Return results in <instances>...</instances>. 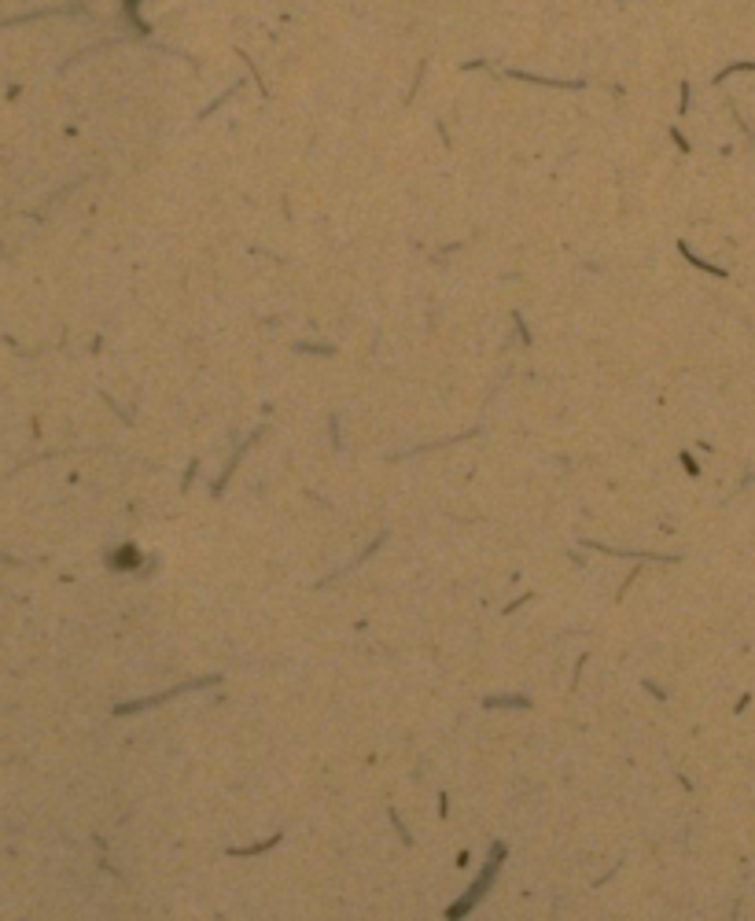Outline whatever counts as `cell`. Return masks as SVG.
I'll return each mask as SVG.
<instances>
[{
  "label": "cell",
  "mask_w": 755,
  "mask_h": 921,
  "mask_svg": "<svg viewBox=\"0 0 755 921\" xmlns=\"http://www.w3.org/2000/svg\"><path fill=\"white\" fill-rule=\"evenodd\" d=\"M273 844H276V837H273V841H266V844H254V848H247V851H229V855H262V851H266V848H273Z\"/></svg>",
  "instance_id": "3"
},
{
  "label": "cell",
  "mask_w": 755,
  "mask_h": 921,
  "mask_svg": "<svg viewBox=\"0 0 755 921\" xmlns=\"http://www.w3.org/2000/svg\"><path fill=\"white\" fill-rule=\"evenodd\" d=\"M501 859H505V844H494V859H490V863L483 866V873H479V881H476V888H468V895L461 899V903H453L446 917H453V921H457V917H464V914H468V907H476V903H479V895H483V892H486V885L494 881V873H498Z\"/></svg>",
  "instance_id": "1"
},
{
  "label": "cell",
  "mask_w": 755,
  "mask_h": 921,
  "mask_svg": "<svg viewBox=\"0 0 755 921\" xmlns=\"http://www.w3.org/2000/svg\"><path fill=\"white\" fill-rule=\"evenodd\" d=\"M218 678H199V682H188V685H177V690H166V693H159V697H144V700H133V704H122V708H115V715H129V712H144V708H155V704H162V700H174L177 693H188V690H199V685H214Z\"/></svg>",
  "instance_id": "2"
}]
</instances>
